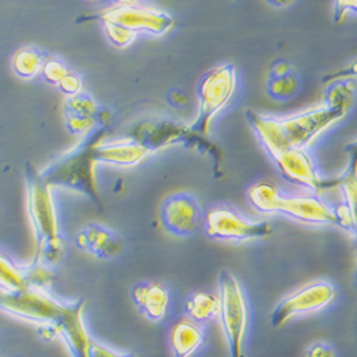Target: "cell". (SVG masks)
<instances>
[{
  "instance_id": "7a4b0ae2",
  "label": "cell",
  "mask_w": 357,
  "mask_h": 357,
  "mask_svg": "<svg viewBox=\"0 0 357 357\" xmlns=\"http://www.w3.org/2000/svg\"><path fill=\"white\" fill-rule=\"evenodd\" d=\"M107 128L100 125L91 133H87L83 140L69 151L62 158H59L47 166L40 176L50 188H63L93 200L99 207L102 200L96 188L95 165L96 149L103 143Z\"/></svg>"
},
{
  "instance_id": "e0dca14e",
  "label": "cell",
  "mask_w": 357,
  "mask_h": 357,
  "mask_svg": "<svg viewBox=\"0 0 357 357\" xmlns=\"http://www.w3.org/2000/svg\"><path fill=\"white\" fill-rule=\"evenodd\" d=\"M132 299L139 312L151 321H162L169 309V291L160 283H139L132 289Z\"/></svg>"
},
{
  "instance_id": "3957f363",
  "label": "cell",
  "mask_w": 357,
  "mask_h": 357,
  "mask_svg": "<svg viewBox=\"0 0 357 357\" xmlns=\"http://www.w3.org/2000/svg\"><path fill=\"white\" fill-rule=\"evenodd\" d=\"M24 177L27 211L36 237L35 259L47 267H53L62 260L63 243L59 236L52 188L43 181L40 172H38L32 163H26Z\"/></svg>"
},
{
  "instance_id": "83f0119b",
  "label": "cell",
  "mask_w": 357,
  "mask_h": 357,
  "mask_svg": "<svg viewBox=\"0 0 357 357\" xmlns=\"http://www.w3.org/2000/svg\"><path fill=\"white\" fill-rule=\"evenodd\" d=\"M89 357H137V356L135 353H129V351H117L106 344L93 342V344L91 347V353H89Z\"/></svg>"
},
{
  "instance_id": "484cf974",
  "label": "cell",
  "mask_w": 357,
  "mask_h": 357,
  "mask_svg": "<svg viewBox=\"0 0 357 357\" xmlns=\"http://www.w3.org/2000/svg\"><path fill=\"white\" fill-rule=\"evenodd\" d=\"M103 29H105L106 38L116 47L130 46L136 40V36H137L136 33L128 31V29L113 24V23H103Z\"/></svg>"
},
{
  "instance_id": "4fadbf2b",
  "label": "cell",
  "mask_w": 357,
  "mask_h": 357,
  "mask_svg": "<svg viewBox=\"0 0 357 357\" xmlns=\"http://www.w3.org/2000/svg\"><path fill=\"white\" fill-rule=\"evenodd\" d=\"M202 218L200 204L196 197L186 192L170 195L160 207L163 227L178 237L192 234Z\"/></svg>"
},
{
  "instance_id": "d6a6232c",
  "label": "cell",
  "mask_w": 357,
  "mask_h": 357,
  "mask_svg": "<svg viewBox=\"0 0 357 357\" xmlns=\"http://www.w3.org/2000/svg\"><path fill=\"white\" fill-rule=\"evenodd\" d=\"M346 151L349 152V155H357V140H354L353 143H350V144L346 147Z\"/></svg>"
},
{
  "instance_id": "ac0fdd59",
  "label": "cell",
  "mask_w": 357,
  "mask_h": 357,
  "mask_svg": "<svg viewBox=\"0 0 357 357\" xmlns=\"http://www.w3.org/2000/svg\"><path fill=\"white\" fill-rule=\"evenodd\" d=\"M169 340L173 357H193L204 344L206 335L200 324L186 317L172 326Z\"/></svg>"
},
{
  "instance_id": "5bb4252c",
  "label": "cell",
  "mask_w": 357,
  "mask_h": 357,
  "mask_svg": "<svg viewBox=\"0 0 357 357\" xmlns=\"http://www.w3.org/2000/svg\"><path fill=\"white\" fill-rule=\"evenodd\" d=\"M193 136L196 135L192 132L190 126L169 121H147L133 130L130 139L151 153L170 144L192 139Z\"/></svg>"
},
{
  "instance_id": "5b68a950",
  "label": "cell",
  "mask_w": 357,
  "mask_h": 357,
  "mask_svg": "<svg viewBox=\"0 0 357 357\" xmlns=\"http://www.w3.org/2000/svg\"><path fill=\"white\" fill-rule=\"evenodd\" d=\"M220 323L230 357H246L245 340L249 324V309L242 286L237 279L223 271L219 276Z\"/></svg>"
},
{
  "instance_id": "f1b7e54d",
  "label": "cell",
  "mask_w": 357,
  "mask_h": 357,
  "mask_svg": "<svg viewBox=\"0 0 357 357\" xmlns=\"http://www.w3.org/2000/svg\"><path fill=\"white\" fill-rule=\"evenodd\" d=\"M57 87L61 89L68 98H73L82 93V80L75 73H69L61 83H59Z\"/></svg>"
},
{
  "instance_id": "ffe728a7",
  "label": "cell",
  "mask_w": 357,
  "mask_h": 357,
  "mask_svg": "<svg viewBox=\"0 0 357 357\" xmlns=\"http://www.w3.org/2000/svg\"><path fill=\"white\" fill-rule=\"evenodd\" d=\"M299 79L286 62H278L272 68V73L267 80V93L276 100H287L299 91Z\"/></svg>"
},
{
  "instance_id": "4dcf8cb0",
  "label": "cell",
  "mask_w": 357,
  "mask_h": 357,
  "mask_svg": "<svg viewBox=\"0 0 357 357\" xmlns=\"http://www.w3.org/2000/svg\"><path fill=\"white\" fill-rule=\"evenodd\" d=\"M336 19L340 20L342 16L346 13V12H354L357 13V2H337L336 3Z\"/></svg>"
},
{
  "instance_id": "4316f807",
  "label": "cell",
  "mask_w": 357,
  "mask_h": 357,
  "mask_svg": "<svg viewBox=\"0 0 357 357\" xmlns=\"http://www.w3.org/2000/svg\"><path fill=\"white\" fill-rule=\"evenodd\" d=\"M42 72H43L45 80L56 86H59V83H61L70 73L69 69L61 61H56V59H47L43 65Z\"/></svg>"
},
{
  "instance_id": "277c9868",
  "label": "cell",
  "mask_w": 357,
  "mask_h": 357,
  "mask_svg": "<svg viewBox=\"0 0 357 357\" xmlns=\"http://www.w3.org/2000/svg\"><path fill=\"white\" fill-rule=\"evenodd\" d=\"M248 199L260 213H280L305 225H335L342 227L336 209L316 196L286 197L269 182H257L248 190Z\"/></svg>"
},
{
  "instance_id": "1f68e13d",
  "label": "cell",
  "mask_w": 357,
  "mask_h": 357,
  "mask_svg": "<svg viewBox=\"0 0 357 357\" xmlns=\"http://www.w3.org/2000/svg\"><path fill=\"white\" fill-rule=\"evenodd\" d=\"M351 76H357V62L340 72H337L336 75H333V79L332 80H342V79H346V77H351Z\"/></svg>"
},
{
  "instance_id": "cb8c5ba5",
  "label": "cell",
  "mask_w": 357,
  "mask_h": 357,
  "mask_svg": "<svg viewBox=\"0 0 357 357\" xmlns=\"http://www.w3.org/2000/svg\"><path fill=\"white\" fill-rule=\"evenodd\" d=\"M20 271L26 287L49 291V287L53 283V272L50 271V267L33 259L31 263L20 264Z\"/></svg>"
},
{
  "instance_id": "9c48e42d",
  "label": "cell",
  "mask_w": 357,
  "mask_h": 357,
  "mask_svg": "<svg viewBox=\"0 0 357 357\" xmlns=\"http://www.w3.org/2000/svg\"><path fill=\"white\" fill-rule=\"evenodd\" d=\"M204 231L211 239L246 242L269 237L273 230L267 222H250L237 215L230 207L219 206L206 215Z\"/></svg>"
},
{
  "instance_id": "9a60e30c",
  "label": "cell",
  "mask_w": 357,
  "mask_h": 357,
  "mask_svg": "<svg viewBox=\"0 0 357 357\" xmlns=\"http://www.w3.org/2000/svg\"><path fill=\"white\" fill-rule=\"evenodd\" d=\"M65 123L66 129L72 135L86 136L95 128L105 125L107 113L96 103L93 98L86 93H79L73 98H68L65 103Z\"/></svg>"
},
{
  "instance_id": "d4e9b609",
  "label": "cell",
  "mask_w": 357,
  "mask_h": 357,
  "mask_svg": "<svg viewBox=\"0 0 357 357\" xmlns=\"http://www.w3.org/2000/svg\"><path fill=\"white\" fill-rule=\"evenodd\" d=\"M26 289V283L20 271V264L0 255V290L17 291Z\"/></svg>"
},
{
  "instance_id": "603a6c76",
  "label": "cell",
  "mask_w": 357,
  "mask_h": 357,
  "mask_svg": "<svg viewBox=\"0 0 357 357\" xmlns=\"http://www.w3.org/2000/svg\"><path fill=\"white\" fill-rule=\"evenodd\" d=\"M45 62L46 61L38 49L24 47L15 53L12 59V68L19 77L32 79L43 69Z\"/></svg>"
},
{
  "instance_id": "d6986e66",
  "label": "cell",
  "mask_w": 357,
  "mask_h": 357,
  "mask_svg": "<svg viewBox=\"0 0 357 357\" xmlns=\"http://www.w3.org/2000/svg\"><path fill=\"white\" fill-rule=\"evenodd\" d=\"M147 155L149 151L129 137L125 140L99 144L95 158L96 162L129 167L140 163Z\"/></svg>"
},
{
  "instance_id": "44dd1931",
  "label": "cell",
  "mask_w": 357,
  "mask_h": 357,
  "mask_svg": "<svg viewBox=\"0 0 357 357\" xmlns=\"http://www.w3.org/2000/svg\"><path fill=\"white\" fill-rule=\"evenodd\" d=\"M335 185H337L343 192L344 207L351 226V234L357 237V155H350V163L347 170L337 178L333 186Z\"/></svg>"
},
{
  "instance_id": "2e32d148",
  "label": "cell",
  "mask_w": 357,
  "mask_h": 357,
  "mask_svg": "<svg viewBox=\"0 0 357 357\" xmlns=\"http://www.w3.org/2000/svg\"><path fill=\"white\" fill-rule=\"evenodd\" d=\"M75 245L77 249L95 256L100 260L114 259L122 252L123 243L114 231L100 225L83 226L75 236Z\"/></svg>"
},
{
  "instance_id": "6da1fadb",
  "label": "cell",
  "mask_w": 357,
  "mask_h": 357,
  "mask_svg": "<svg viewBox=\"0 0 357 357\" xmlns=\"http://www.w3.org/2000/svg\"><path fill=\"white\" fill-rule=\"evenodd\" d=\"M347 110L320 105L303 113L276 119L248 110L246 117L267 153L283 147L306 149L321 132L337 123Z\"/></svg>"
},
{
  "instance_id": "52a82bcc",
  "label": "cell",
  "mask_w": 357,
  "mask_h": 357,
  "mask_svg": "<svg viewBox=\"0 0 357 357\" xmlns=\"http://www.w3.org/2000/svg\"><path fill=\"white\" fill-rule=\"evenodd\" d=\"M63 307V302L54 299L45 290L29 287L17 291L0 290V312L22 321L33 323L36 327L56 323Z\"/></svg>"
},
{
  "instance_id": "8992f818",
  "label": "cell",
  "mask_w": 357,
  "mask_h": 357,
  "mask_svg": "<svg viewBox=\"0 0 357 357\" xmlns=\"http://www.w3.org/2000/svg\"><path fill=\"white\" fill-rule=\"evenodd\" d=\"M237 86L236 69L233 65H222L207 72L197 84L199 114L190 126L197 136H206L213 119L225 109L234 95Z\"/></svg>"
},
{
  "instance_id": "8fae6325",
  "label": "cell",
  "mask_w": 357,
  "mask_h": 357,
  "mask_svg": "<svg viewBox=\"0 0 357 357\" xmlns=\"http://www.w3.org/2000/svg\"><path fill=\"white\" fill-rule=\"evenodd\" d=\"M269 155L276 163L280 174L286 181L297 186H303L314 192H320L326 188L333 186L332 183L323 181L320 177L312 158L306 152V149L283 147L280 151L272 152Z\"/></svg>"
},
{
  "instance_id": "7c38bea8",
  "label": "cell",
  "mask_w": 357,
  "mask_h": 357,
  "mask_svg": "<svg viewBox=\"0 0 357 357\" xmlns=\"http://www.w3.org/2000/svg\"><path fill=\"white\" fill-rule=\"evenodd\" d=\"M83 299L65 303L61 317L53 323L57 339L63 342L72 357H89L93 344L83 320Z\"/></svg>"
},
{
  "instance_id": "ba28073f",
  "label": "cell",
  "mask_w": 357,
  "mask_h": 357,
  "mask_svg": "<svg viewBox=\"0 0 357 357\" xmlns=\"http://www.w3.org/2000/svg\"><path fill=\"white\" fill-rule=\"evenodd\" d=\"M99 19L103 23L122 26L136 35L144 32L160 36L167 33L174 24L173 17L166 12L135 2L116 3L112 8L105 9L99 15Z\"/></svg>"
},
{
  "instance_id": "f546056e",
  "label": "cell",
  "mask_w": 357,
  "mask_h": 357,
  "mask_svg": "<svg viewBox=\"0 0 357 357\" xmlns=\"http://www.w3.org/2000/svg\"><path fill=\"white\" fill-rule=\"evenodd\" d=\"M303 357H336V350L329 343L316 342L307 347Z\"/></svg>"
},
{
  "instance_id": "7402d4cb",
  "label": "cell",
  "mask_w": 357,
  "mask_h": 357,
  "mask_svg": "<svg viewBox=\"0 0 357 357\" xmlns=\"http://www.w3.org/2000/svg\"><path fill=\"white\" fill-rule=\"evenodd\" d=\"M185 310L188 319L193 320L195 323H207L219 317L220 299L218 294L211 291H196L188 299Z\"/></svg>"
},
{
  "instance_id": "30bf717a",
  "label": "cell",
  "mask_w": 357,
  "mask_h": 357,
  "mask_svg": "<svg viewBox=\"0 0 357 357\" xmlns=\"http://www.w3.org/2000/svg\"><path fill=\"white\" fill-rule=\"evenodd\" d=\"M336 299V289L329 282H313L287 296L272 312L271 323L280 327L290 319L323 310Z\"/></svg>"
}]
</instances>
